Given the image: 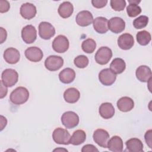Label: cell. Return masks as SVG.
Wrapping results in <instances>:
<instances>
[{"mask_svg": "<svg viewBox=\"0 0 152 152\" xmlns=\"http://www.w3.org/2000/svg\"><path fill=\"white\" fill-rule=\"evenodd\" d=\"M29 98V92L24 87H18L10 94V100L14 104L20 105L26 103Z\"/></svg>", "mask_w": 152, "mask_h": 152, "instance_id": "1", "label": "cell"}, {"mask_svg": "<svg viewBox=\"0 0 152 152\" xmlns=\"http://www.w3.org/2000/svg\"><path fill=\"white\" fill-rule=\"evenodd\" d=\"M18 80V74L15 69L8 68L4 70L2 72L1 81L6 87H12L17 83Z\"/></svg>", "mask_w": 152, "mask_h": 152, "instance_id": "2", "label": "cell"}, {"mask_svg": "<svg viewBox=\"0 0 152 152\" xmlns=\"http://www.w3.org/2000/svg\"><path fill=\"white\" fill-rule=\"evenodd\" d=\"M79 116L72 111H67L64 112L61 116V122L63 125L68 129L73 128L77 126L79 123Z\"/></svg>", "mask_w": 152, "mask_h": 152, "instance_id": "3", "label": "cell"}, {"mask_svg": "<svg viewBox=\"0 0 152 152\" xmlns=\"http://www.w3.org/2000/svg\"><path fill=\"white\" fill-rule=\"evenodd\" d=\"M112 57V50L107 46L100 48L96 52L94 58L96 62L100 65L107 64Z\"/></svg>", "mask_w": 152, "mask_h": 152, "instance_id": "4", "label": "cell"}, {"mask_svg": "<svg viewBox=\"0 0 152 152\" xmlns=\"http://www.w3.org/2000/svg\"><path fill=\"white\" fill-rule=\"evenodd\" d=\"M52 138L53 141L57 144L64 145L70 144L71 135L69 132L65 129L62 128H56L52 133Z\"/></svg>", "mask_w": 152, "mask_h": 152, "instance_id": "5", "label": "cell"}, {"mask_svg": "<svg viewBox=\"0 0 152 152\" xmlns=\"http://www.w3.org/2000/svg\"><path fill=\"white\" fill-rule=\"evenodd\" d=\"M69 40L64 35H58L52 42V48L58 53H64L69 48Z\"/></svg>", "mask_w": 152, "mask_h": 152, "instance_id": "6", "label": "cell"}, {"mask_svg": "<svg viewBox=\"0 0 152 152\" xmlns=\"http://www.w3.org/2000/svg\"><path fill=\"white\" fill-rule=\"evenodd\" d=\"M64 64V59L57 55H50L45 61V66L47 69L50 71H55L59 69Z\"/></svg>", "mask_w": 152, "mask_h": 152, "instance_id": "7", "label": "cell"}, {"mask_svg": "<svg viewBox=\"0 0 152 152\" xmlns=\"http://www.w3.org/2000/svg\"><path fill=\"white\" fill-rule=\"evenodd\" d=\"M39 34L43 39L48 40L55 34V29L50 23L43 21L39 25Z\"/></svg>", "mask_w": 152, "mask_h": 152, "instance_id": "8", "label": "cell"}, {"mask_svg": "<svg viewBox=\"0 0 152 152\" xmlns=\"http://www.w3.org/2000/svg\"><path fill=\"white\" fill-rule=\"evenodd\" d=\"M21 37L23 40L27 44L33 43L37 38V31L32 25H27L22 28Z\"/></svg>", "mask_w": 152, "mask_h": 152, "instance_id": "9", "label": "cell"}, {"mask_svg": "<svg viewBox=\"0 0 152 152\" xmlns=\"http://www.w3.org/2000/svg\"><path fill=\"white\" fill-rule=\"evenodd\" d=\"M93 140L100 147L107 148V142L109 140V134L108 132L103 129H97L93 135Z\"/></svg>", "mask_w": 152, "mask_h": 152, "instance_id": "10", "label": "cell"}, {"mask_svg": "<svg viewBox=\"0 0 152 152\" xmlns=\"http://www.w3.org/2000/svg\"><path fill=\"white\" fill-rule=\"evenodd\" d=\"M99 79L102 84L109 86L115 83L116 79V75L109 68H105L99 72Z\"/></svg>", "mask_w": 152, "mask_h": 152, "instance_id": "11", "label": "cell"}, {"mask_svg": "<svg viewBox=\"0 0 152 152\" xmlns=\"http://www.w3.org/2000/svg\"><path fill=\"white\" fill-rule=\"evenodd\" d=\"M125 28V22L118 17L111 18L108 21V28L114 33H119L124 30Z\"/></svg>", "mask_w": 152, "mask_h": 152, "instance_id": "12", "label": "cell"}, {"mask_svg": "<svg viewBox=\"0 0 152 152\" xmlns=\"http://www.w3.org/2000/svg\"><path fill=\"white\" fill-rule=\"evenodd\" d=\"M75 21L80 26L86 27L91 24L93 21V16L90 11L83 10L77 14Z\"/></svg>", "mask_w": 152, "mask_h": 152, "instance_id": "13", "label": "cell"}, {"mask_svg": "<svg viewBox=\"0 0 152 152\" xmlns=\"http://www.w3.org/2000/svg\"><path fill=\"white\" fill-rule=\"evenodd\" d=\"M24 54L27 59L33 62L40 61L43 56V53L42 50L36 46L28 48L25 50Z\"/></svg>", "mask_w": 152, "mask_h": 152, "instance_id": "14", "label": "cell"}, {"mask_svg": "<svg viewBox=\"0 0 152 152\" xmlns=\"http://www.w3.org/2000/svg\"><path fill=\"white\" fill-rule=\"evenodd\" d=\"M20 12L23 18L27 20H30L35 17L37 13V10L34 5L29 2H26L21 5Z\"/></svg>", "mask_w": 152, "mask_h": 152, "instance_id": "15", "label": "cell"}, {"mask_svg": "<svg viewBox=\"0 0 152 152\" xmlns=\"http://www.w3.org/2000/svg\"><path fill=\"white\" fill-rule=\"evenodd\" d=\"M134 44L133 36L128 33L121 34L118 39V45L123 50L130 49Z\"/></svg>", "mask_w": 152, "mask_h": 152, "instance_id": "16", "label": "cell"}, {"mask_svg": "<svg viewBox=\"0 0 152 152\" xmlns=\"http://www.w3.org/2000/svg\"><path fill=\"white\" fill-rule=\"evenodd\" d=\"M4 58L5 61L10 64L17 63L20 58L19 51L14 48H8L4 52Z\"/></svg>", "mask_w": 152, "mask_h": 152, "instance_id": "17", "label": "cell"}, {"mask_svg": "<svg viewBox=\"0 0 152 152\" xmlns=\"http://www.w3.org/2000/svg\"><path fill=\"white\" fill-rule=\"evenodd\" d=\"M93 25L95 31L100 34L106 33L109 30L108 20L103 17H98L94 19Z\"/></svg>", "mask_w": 152, "mask_h": 152, "instance_id": "18", "label": "cell"}, {"mask_svg": "<svg viewBox=\"0 0 152 152\" xmlns=\"http://www.w3.org/2000/svg\"><path fill=\"white\" fill-rule=\"evenodd\" d=\"M135 75L141 82H148L151 78V71L148 66L141 65L137 68Z\"/></svg>", "mask_w": 152, "mask_h": 152, "instance_id": "19", "label": "cell"}, {"mask_svg": "<svg viewBox=\"0 0 152 152\" xmlns=\"http://www.w3.org/2000/svg\"><path fill=\"white\" fill-rule=\"evenodd\" d=\"M115 108L111 103H103L99 107V112L100 115L104 119H110L115 114Z\"/></svg>", "mask_w": 152, "mask_h": 152, "instance_id": "20", "label": "cell"}, {"mask_svg": "<svg viewBox=\"0 0 152 152\" xmlns=\"http://www.w3.org/2000/svg\"><path fill=\"white\" fill-rule=\"evenodd\" d=\"M116 104L119 110L124 112H127L133 109L134 102L131 98L125 96L120 98L118 100Z\"/></svg>", "mask_w": 152, "mask_h": 152, "instance_id": "21", "label": "cell"}, {"mask_svg": "<svg viewBox=\"0 0 152 152\" xmlns=\"http://www.w3.org/2000/svg\"><path fill=\"white\" fill-rule=\"evenodd\" d=\"M107 148L113 152H121L123 150V141L122 138L117 135L113 136L109 140Z\"/></svg>", "mask_w": 152, "mask_h": 152, "instance_id": "22", "label": "cell"}, {"mask_svg": "<svg viewBox=\"0 0 152 152\" xmlns=\"http://www.w3.org/2000/svg\"><path fill=\"white\" fill-rule=\"evenodd\" d=\"M80 91L74 87L67 88L64 93V98L65 102L69 103H75L80 99Z\"/></svg>", "mask_w": 152, "mask_h": 152, "instance_id": "23", "label": "cell"}, {"mask_svg": "<svg viewBox=\"0 0 152 152\" xmlns=\"http://www.w3.org/2000/svg\"><path fill=\"white\" fill-rule=\"evenodd\" d=\"M127 150L130 152H142L143 151V144L142 141L137 138H132L126 141Z\"/></svg>", "mask_w": 152, "mask_h": 152, "instance_id": "24", "label": "cell"}, {"mask_svg": "<svg viewBox=\"0 0 152 152\" xmlns=\"http://www.w3.org/2000/svg\"><path fill=\"white\" fill-rule=\"evenodd\" d=\"M58 14L64 18L69 17L73 13L74 7L69 1H65L61 3L58 7Z\"/></svg>", "mask_w": 152, "mask_h": 152, "instance_id": "25", "label": "cell"}, {"mask_svg": "<svg viewBox=\"0 0 152 152\" xmlns=\"http://www.w3.org/2000/svg\"><path fill=\"white\" fill-rule=\"evenodd\" d=\"M75 78V72L74 69L66 68L62 70L59 74V80L64 84L72 83Z\"/></svg>", "mask_w": 152, "mask_h": 152, "instance_id": "26", "label": "cell"}, {"mask_svg": "<svg viewBox=\"0 0 152 152\" xmlns=\"http://www.w3.org/2000/svg\"><path fill=\"white\" fill-rule=\"evenodd\" d=\"M126 68V64L124 59L116 58H115L110 64V69L115 74L122 73Z\"/></svg>", "mask_w": 152, "mask_h": 152, "instance_id": "27", "label": "cell"}, {"mask_svg": "<svg viewBox=\"0 0 152 152\" xmlns=\"http://www.w3.org/2000/svg\"><path fill=\"white\" fill-rule=\"evenodd\" d=\"M86 139V134L82 129L74 131L70 138L69 142L74 145H78L83 143Z\"/></svg>", "mask_w": 152, "mask_h": 152, "instance_id": "28", "label": "cell"}, {"mask_svg": "<svg viewBox=\"0 0 152 152\" xmlns=\"http://www.w3.org/2000/svg\"><path fill=\"white\" fill-rule=\"evenodd\" d=\"M136 39L140 45L142 46H145L150 43L151 37L150 33L148 31L146 30H142L138 31L137 33Z\"/></svg>", "mask_w": 152, "mask_h": 152, "instance_id": "29", "label": "cell"}, {"mask_svg": "<svg viewBox=\"0 0 152 152\" xmlns=\"http://www.w3.org/2000/svg\"><path fill=\"white\" fill-rule=\"evenodd\" d=\"M81 48L84 52L91 53L94 51L96 48V43L92 39H87L83 42Z\"/></svg>", "mask_w": 152, "mask_h": 152, "instance_id": "30", "label": "cell"}, {"mask_svg": "<svg viewBox=\"0 0 152 152\" xmlns=\"http://www.w3.org/2000/svg\"><path fill=\"white\" fill-rule=\"evenodd\" d=\"M148 23V17L145 15H140L133 21V26L137 29H141L146 27Z\"/></svg>", "mask_w": 152, "mask_h": 152, "instance_id": "31", "label": "cell"}, {"mask_svg": "<svg viewBox=\"0 0 152 152\" xmlns=\"http://www.w3.org/2000/svg\"><path fill=\"white\" fill-rule=\"evenodd\" d=\"M126 12L129 17H135L141 12V8L137 4H129L126 7Z\"/></svg>", "mask_w": 152, "mask_h": 152, "instance_id": "32", "label": "cell"}, {"mask_svg": "<svg viewBox=\"0 0 152 152\" xmlns=\"http://www.w3.org/2000/svg\"><path fill=\"white\" fill-rule=\"evenodd\" d=\"M88 59L85 55H78L74 60V65L79 68H86L88 65Z\"/></svg>", "mask_w": 152, "mask_h": 152, "instance_id": "33", "label": "cell"}, {"mask_svg": "<svg viewBox=\"0 0 152 152\" xmlns=\"http://www.w3.org/2000/svg\"><path fill=\"white\" fill-rule=\"evenodd\" d=\"M110 4L112 8L116 11H121L126 7L125 0H111Z\"/></svg>", "mask_w": 152, "mask_h": 152, "instance_id": "34", "label": "cell"}, {"mask_svg": "<svg viewBox=\"0 0 152 152\" xmlns=\"http://www.w3.org/2000/svg\"><path fill=\"white\" fill-rule=\"evenodd\" d=\"M10 8V3L8 1L6 0H1L0 1V12L1 13L6 12L8 11Z\"/></svg>", "mask_w": 152, "mask_h": 152, "instance_id": "35", "label": "cell"}, {"mask_svg": "<svg viewBox=\"0 0 152 152\" xmlns=\"http://www.w3.org/2000/svg\"><path fill=\"white\" fill-rule=\"evenodd\" d=\"M107 3V0H92L91 4L93 6L96 8H101L106 6Z\"/></svg>", "mask_w": 152, "mask_h": 152, "instance_id": "36", "label": "cell"}, {"mask_svg": "<svg viewBox=\"0 0 152 152\" xmlns=\"http://www.w3.org/2000/svg\"><path fill=\"white\" fill-rule=\"evenodd\" d=\"M82 152H90V151H99L98 149L92 144H86L84 145L81 149Z\"/></svg>", "mask_w": 152, "mask_h": 152, "instance_id": "37", "label": "cell"}, {"mask_svg": "<svg viewBox=\"0 0 152 152\" xmlns=\"http://www.w3.org/2000/svg\"><path fill=\"white\" fill-rule=\"evenodd\" d=\"M144 138L147 144L150 148H151V129H150L145 132Z\"/></svg>", "mask_w": 152, "mask_h": 152, "instance_id": "38", "label": "cell"}, {"mask_svg": "<svg viewBox=\"0 0 152 152\" xmlns=\"http://www.w3.org/2000/svg\"><path fill=\"white\" fill-rule=\"evenodd\" d=\"M7 91L8 90L7 87L3 84L2 81H1V99L6 96Z\"/></svg>", "mask_w": 152, "mask_h": 152, "instance_id": "39", "label": "cell"}, {"mask_svg": "<svg viewBox=\"0 0 152 152\" xmlns=\"http://www.w3.org/2000/svg\"><path fill=\"white\" fill-rule=\"evenodd\" d=\"M0 29H1V43H2L4 41L6 40L7 33V31L3 27H1Z\"/></svg>", "mask_w": 152, "mask_h": 152, "instance_id": "40", "label": "cell"}, {"mask_svg": "<svg viewBox=\"0 0 152 152\" xmlns=\"http://www.w3.org/2000/svg\"><path fill=\"white\" fill-rule=\"evenodd\" d=\"M128 2L129 4H138L140 2V1L138 0H128Z\"/></svg>", "mask_w": 152, "mask_h": 152, "instance_id": "41", "label": "cell"}]
</instances>
